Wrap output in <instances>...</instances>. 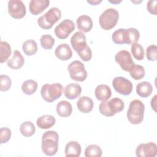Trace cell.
<instances>
[{"instance_id":"1","label":"cell","mask_w":157,"mask_h":157,"mask_svg":"<svg viewBox=\"0 0 157 157\" xmlns=\"http://www.w3.org/2000/svg\"><path fill=\"white\" fill-rule=\"evenodd\" d=\"M140 37L139 31L134 28H120L112 35V41L116 44H132L137 42Z\"/></svg>"},{"instance_id":"2","label":"cell","mask_w":157,"mask_h":157,"mask_svg":"<svg viewBox=\"0 0 157 157\" xmlns=\"http://www.w3.org/2000/svg\"><path fill=\"white\" fill-rule=\"evenodd\" d=\"M59 136L56 131H47L42 137L41 148L43 153L47 156H53L58 151Z\"/></svg>"},{"instance_id":"3","label":"cell","mask_w":157,"mask_h":157,"mask_svg":"<svg viewBox=\"0 0 157 157\" xmlns=\"http://www.w3.org/2000/svg\"><path fill=\"white\" fill-rule=\"evenodd\" d=\"M144 103L139 99H134L129 104L126 114L127 118L132 124H140L144 120Z\"/></svg>"},{"instance_id":"4","label":"cell","mask_w":157,"mask_h":157,"mask_svg":"<svg viewBox=\"0 0 157 157\" xmlns=\"http://www.w3.org/2000/svg\"><path fill=\"white\" fill-rule=\"evenodd\" d=\"M124 107L123 100L118 98H113L110 101H102L99 104L100 113L105 117H112L117 113L121 112Z\"/></svg>"},{"instance_id":"5","label":"cell","mask_w":157,"mask_h":157,"mask_svg":"<svg viewBox=\"0 0 157 157\" xmlns=\"http://www.w3.org/2000/svg\"><path fill=\"white\" fill-rule=\"evenodd\" d=\"M63 90V86L59 83H46L42 86L40 94L45 101L52 102L61 96Z\"/></svg>"},{"instance_id":"6","label":"cell","mask_w":157,"mask_h":157,"mask_svg":"<svg viewBox=\"0 0 157 157\" xmlns=\"http://www.w3.org/2000/svg\"><path fill=\"white\" fill-rule=\"evenodd\" d=\"M61 17V12L57 7H52L37 19L38 25L42 29H49Z\"/></svg>"},{"instance_id":"7","label":"cell","mask_w":157,"mask_h":157,"mask_svg":"<svg viewBox=\"0 0 157 157\" xmlns=\"http://www.w3.org/2000/svg\"><path fill=\"white\" fill-rule=\"evenodd\" d=\"M119 19L118 12L113 8L105 9L99 16V22L104 30H110L115 27Z\"/></svg>"},{"instance_id":"8","label":"cell","mask_w":157,"mask_h":157,"mask_svg":"<svg viewBox=\"0 0 157 157\" xmlns=\"http://www.w3.org/2000/svg\"><path fill=\"white\" fill-rule=\"evenodd\" d=\"M70 77L77 82H83L87 78V72L85 65L80 61L75 60L71 62L67 66Z\"/></svg>"},{"instance_id":"9","label":"cell","mask_w":157,"mask_h":157,"mask_svg":"<svg viewBox=\"0 0 157 157\" xmlns=\"http://www.w3.org/2000/svg\"><path fill=\"white\" fill-rule=\"evenodd\" d=\"M112 86L118 93L124 96L129 95L133 88L132 83L130 80L121 76L116 77L113 79Z\"/></svg>"},{"instance_id":"10","label":"cell","mask_w":157,"mask_h":157,"mask_svg":"<svg viewBox=\"0 0 157 157\" xmlns=\"http://www.w3.org/2000/svg\"><path fill=\"white\" fill-rule=\"evenodd\" d=\"M115 59L121 68L126 72H130L135 66L130 53L125 50L119 51L115 55Z\"/></svg>"},{"instance_id":"11","label":"cell","mask_w":157,"mask_h":157,"mask_svg":"<svg viewBox=\"0 0 157 157\" xmlns=\"http://www.w3.org/2000/svg\"><path fill=\"white\" fill-rule=\"evenodd\" d=\"M8 12L13 18L20 19L26 15V7L20 0H10L8 2Z\"/></svg>"},{"instance_id":"12","label":"cell","mask_w":157,"mask_h":157,"mask_svg":"<svg viewBox=\"0 0 157 157\" xmlns=\"http://www.w3.org/2000/svg\"><path fill=\"white\" fill-rule=\"evenodd\" d=\"M74 29V23L71 20L65 19L55 27L54 31L58 38L65 39Z\"/></svg>"},{"instance_id":"13","label":"cell","mask_w":157,"mask_h":157,"mask_svg":"<svg viewBox=\"0 0 157 157\" xmlns=\"http://www.w3.org/2000/svg\"><path fill=\"white\" fill-rule=\"evenodd\" d=\"M136 155L140 157H155L157 155V146L153 142L140 144L136 149Z\"/></svg>"},{"instance_id":"14","label":"cell","mask_w":157,"mask_h":157,"mask_svg":"<svg viewBox=\"0 0 157 157\" xmlns=\"http://www.w3.org/2000/svg\"><path fill=\"white\" fill-rule=\"evenodd\" d=\"M71 44L77 53L87 46L86 36L84 33L81 31L75 33L71 38Z\"/></svg>"},{"instance_id":"15","label":"cell","mask_w":157,"mask_h":157,"mask_svg":"<svg viewBox=\"0 0 157 157\" xmlns=\"http://www.w3.org/2000/svg\"><path fill=\"white\" fill-rule=\"evenodd\" d=\"M50 4L48 0H31L29 4V9L31 13L37 15L42 13Z\"/></svg>"},{"instance_id":"16","label":"cell","mask_w":157,"mask_h":157,"mask_svg":"<svg viewBox=\"0 0 157 157\" xmlns=\"http://www.w3.org/2000/svg\"><path fill=\"white\" fill-rule=\"evenodd\" d=\"M55 55L59 59L62 61H67L71 59L72 57V51L68 44H61L56 48Z\"/></svg>"},{"instance_id":"17","label":"cell","mask_w":157,"mask_h":157,"mask_svg":"<svg viewBox=\"0 0 157 157\" xmlns=\"http://www.w3.org/2000/svg\"><path fill=\"white\" fill-rule=\"evenodd\" d=\"M63 93L67 99H74L80 95L82 87L77 83H71L65 86L63 90Z\"/></svg>"},{"instance_id":"18","label":"cell","mask_w":157,"mask_h":157,"mask_svg":"<svg viewBox=\"0 0 157 157\" xmlns=\"http://www.w3.org/2000/svg\"><path fill=\"white\" fill-rule=\"evenodd\" d=\"M78 29L84 33H88L93 28V21L90 17L86 15L79 16L76 21Z\"/></svg>"},{"instance_id":"19","label":"cell","mask_w":157,"mask_h":157,"mask_svg":"<svg viewBox=\"0 0 157 157\" xmlns=\"http://www.w3.org/2000/svg\"><path fill=\"white\" fill-rule=\"evenodd\" d=\"M77 105L78 109L81 112L87 113L93 110L94 103L91 98L83 96L78 98L77 102Z\"/></svg>"},{"instance_id":"20","label":"cell","mask_w":157,"mask_h":157,"mask_svg":"<svg viewBox=\"0 0 157 157\" xmlns=\"http://www.w3.org/2000/svg\"><path fill=\"white\" fill-rule=\"evenodd\" d=\"M96 98L101 101H107L112 95V91L110 87L104 84H101L97 86L94 90Z\"/></svg>"},{"instance_id":"21","label":"cell","mask_w":157,"mask_h":157,"mask_svg":"<svg viewBox=\"0 0 157 157\" xmlns=\"http://www.w3.org/2000/svg\"><path fill=\"white\" fill-rule=\"evenodd\" d=\"M25 63V59L21 53L18 50H14L11 59L7 61V66L12 69H18L21 68Z\"/></svg>"},{"instance_id":"22","label":"cell","mask_w":157,"mask_h":157,"mask_svg":"<svg viewBox=\"0 0 157 157\" xmlns=\"http://www.w3.org/2000/svg\"><path fill=\"white\" fill-rule=\"evenodd\" d=\"M55 118L52 115H44L39 117L36 121L37 126L42 129L52 128L55 124Z\"/></svg>"},{"instance_id":"23","label":"cell","mask_w":157,"mask_h":157,"mask_svg":"<svg viewBox=\"0 0 157 157\" xmlns=\"http://www.w3.org/2000/svg\"><path fill=\"white\" fill-rule=\"evenodd\" d=\"M56 112L61 117H68L72 112V105L67 101H61L56 105Z\"/></svg>"},{"instance_id":"24","label":"cell","mask_w":157,"mask_h":157,"mask_svg":"<svg viewBox=\"0 0 157 157\" xmlns=\"http://www.w3.org/2000/svg\"><path fill=\"white\" fill-rule=\"evenodd\" d=\"M66 156H75L78 157L81 154V146L78 142L76 141H71L68 142L64 149Z\"/></svg>"},{"instance_id":"25","label":"cell","mask_w":157,"mask_h":157,"mask_svg":"<svg viewBox=\"0 0 157 157\" xmlns=\"http://www.w3.org/2000/svg\"><path fill=\"white\" fill-rule=\"evenodd\" d=\"M153 91L151 84L146 81L139 83L136 86V93L142 98H147L151 95Z\"/></svg>"},{"instance_id":"26","label":"cell","mask_w":157,"mask_h":157,"mask_svg":"<svg viewBox=\"0 0 157 157\" xmlns=\"http://www.w3.org/2000/svg\"><path fill=\"white\" fill-rule=\"evenodd\" d=\"M22 49L25 54L28 56H32L37 52V44L34 40H27L23 44Z\"/></svg>"},{"instance_id":"27","label":"cell","mask_w":157,"mask_h":157,"mask_svg":"<svg viewBox=\"0 0 157 157\" xmlns=\"http://www.w3.org/2000/svg\"><path fill=\"white\" fill-rule=\"evenodd\" d=\"M37 89V83L36 81L29 79L25 80L21 85L22 91L27 95H31L36 92Z\"/></svg>"},{"instance_id":"28","label":"cell","mask_w":157,"mask_h":157,"mask_svg":"<svg viewBox=\"0 0 157 157\" xmlns=\"http://www.w3.org/2000/svg\"><path fill=\"white\" fill-rule=\"evenodd\" d=\"M20 131L25 137L32 136L36 131V128L31 121H26L23 122L20 126Z\"/></svg>"},{"instance_id":"29","label":"cell","mask_w":157,"mask_h":157,"mask_svg":"<svg viewBox=\"0 0 157 157\" xmlns=\"http://www.w3.org/2000/svg\"><path fill=\"white\" fill-rule=\"evenodd\" d=\"M0 47V62L2 63L9 59L11 55L12 50L10 45L6 41H1Z\"/></svg>"},{"instance_id":"30","label":"cell","mask_w":157,"mask_h":157,"mask_svg":"<svg viewBox=\"0 0 157 157\" xmlns=\"http://www.w3.org/2000/svg\"><path fill=\"white\" fill-rule=\"evenodd\" d=\"M102 154V151L101 147L95 144H91L86 147L85 150V157H101Z\"/></svg>"},{"instance_id":"31","label":"cell","mask_w":157,"mask_h":157,"mask_svg":"<svg viewBox=\"0 0 157 157\" xmlns=\"http://www.w3.org/2000/svg\"><path fill=\"white\" fill-rule=\"evenodd\" d=\"M132 54L135 59L137 60H142L144 58V50L142 46L139 43H134L131 45V47Z\"/></svg>"},{"instance_id":"32","label":"cell","mask_w":157,"mask_h":157,"mask_svg":"<svg viewBox=\"0 0 157 157\" xmlns=\"http://www.w3.org/2000/svg\"><path fill=\"white\" fill-rule=\"evenodd\" d=\"M131 77L136 80H140L145 76V69L144 67L139 64L134 66V67L131 69V71L129 72Z\"/></svg>"},{"instance_id":"33","label":"cell","mask_w":157,"mask_h":157,"mask_svg":"<svg viewBox=\"0 0 157 157\" xmlns=\"http://www.w3.org/2000/svg\"><path fill=\"white\" fill-rule=\"evenodd\" d=\"M40 42L43 48L50 50L55 44V39L50 34H44L41 36Z\"/></svg>"},{"instance_id":"34","label":"cell","mask_w":157,"mask_h":157,"mask_svg":"<svg viewBox=\"0 0 157 157\" xmlns=\"http://www.w3.org/2000/svg\"><path fill=\"white\" fill-rule=\"evenodd\" d=\"M11 85L12 81L9 76L6 75H0V90L1 91H6L9 90Z\"/></svg>"},{"instance_id":"35","label":"cell","mask_w":157,"mask_h":157,"mask_svg":"<svg viewBox=\"0 0 157 157\" xmlns=\"http://www.w3.org/2000/svg\"><path fill=\"white\" fill-rule=\"evenodd\" d=\"M147 58L151 61L157 59V47L156 45H150L146 49Z\"/></svg>"},{"instance_id":"36","label":"cell","mask_w":157,"mask_h":157,"mask_svg":"<svg viewBox=\"0 0 157 157\" xmlns=\"http://www.w3.org/2000/svg\"><path fill=\"white\" fill-rule=\"evenodd\" d=\"M78 55L84 61H88L91 59L92 52L89 46H86L82 50L77 52Z\"/></svg>"},{"instance_id":"37","label":"cell","mask_w":157,"mask_h":157,"mask_svg":"<svg viewBox=\"0 0 157 157\" xmlns=\"http://www.w3.org/2000/svg\"><path fill=\"white\" fill-rule=\"evenodd\" d=\"M11 131L9 128L7 127L1 128L0 129L1 134V143L5 144L7 143L11 137Z\"/></svg>"},{"instance_id":"38","label":"cell","mask_w":157,"mask_h":157,"mask_svg":"<svg viewBox=\"0 0 157 157\" xmlns=\"http://www.w3.org/2000/svg\"><path fill=\"white\" fill-rule=\"evenodd\" d=\"M156 4L157 1L156 0H150L148 1L147 4V9L148 11L155 15H156Z\"/></svg>"},{"instance_id":"39","label":"cell","mask_w":157,"mask_h":157,"mask_svg":"<svg viewBox=\"0 0 157 157\" xmlns=\"http://www.w3.org/2000/svg\"><path fill=\"white\" fill-rule=\"evenodd\" d=\"M156 95H155V96L153 98V99H151V107L153 109V110H154L155 111H156V109H155L156 105H155V102H156Z\"/></svg>"},{"instance_id":"40","label":"cell","mask_w":157,"mask_h":157,"mask_svg":"<svg viewBox=\"0 0 157 157\" xmlns=\"http://www.w3.org/2000/svg\"><path fill=\"white\" fill-rule=\"evenodd\" d=\"M102 2L101 0H99V1H98V0H94V1H87V2L91 4V5H97L99 3H101Z\"/></svg>"},{"instance_id":"41","label":"cell","mask_w":157,"mask_h":157,"mask_svg":"<svg viewBox=\"0 0 157 157\" xmlns=\"http://www.w3.org/2000/svg\"><path fill=\"white\" fill-rule=\"evenodd\" d=\"M110 2H112V3H119V2H121V1H109Z\"/></svg>"}]
</instances>
